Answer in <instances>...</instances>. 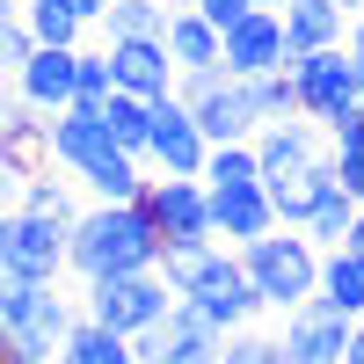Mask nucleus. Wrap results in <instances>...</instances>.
Masks as SVG:
<instances>
[{"instance_id":"1","label":"nucleus","mask_w":364,"mask_h":364,"mask_svg":"<svg viewBox=\"0 0 364 364\" xmlns=\"http://www.w3.org/2000/svg\"><path fill=\"white\" fill-rule=\"evenodd\" d=\"M44 161L51 168H66L87 204H139L146 197V161H132L124 146H109L102 132V109H87V102H66L58 117H44Z\"/></svg>"},{"instance_id":"2","label":"nucleus","mask_w":364,"mask_h":364,"mask_svg":"<svg viewBox=\"0 0 364 364\" xmlns=\"http://www.w3.org/2000/svg\"><path fill=\"white\" fill-rule=\"evenodd\" d=\"M154 277L182 299V306H197L219 336H233V328H255L262 299L248 291V277H240V255L226 248V240H197V248H161Z\"/></svg>"},{"instance_id":"3","label":"nucleus","mask_w":364,"mask_h":364,"mask_svg":"<svg viewBox=\"0 0 364 364\" xmlns=\"http://www.w3.org/2000/svg\"><path fill=\"white\" fill-rule=\"evenodd\" d=\"M161 262V233L146 219V204H80V219L66 226V269L87 277H132V269Z\"/></svg>"},{"instance_id":"4","label":"nucleus","mask_w":364,"mask_h":364,"mask_svg":"<svg viewBox=\"0 0 364 364\" xmlns=\"http://www.w3.org/2000/svg\"><path fill=\"white\" fill-rule=\"evenodd\" d=\"M240 277H248V291L262 299V314H291L306 306L314 284H321V248L299 226H269L262 240H240Z\"/></svg>"},{"instance_id":"5","label":"nucleus","mask_w":364,"mask_h":364,"mask_svg":"<svg viewBox=\"0 0 364 364\" xmlns=\"http://www.w3.org/2000/svg\"><path fill=\"white\" fill-rule=\"evenodd\" d=\"M73 299L58 284H37V277H0V328H8V357L15 364H51L58 357V336L73 328Z\"/></svg>"},{"instance_id":"6","label":"nucleus","mask_w":364,"mask_h":364,"mask_svg":"<svg viewBox=\"0 0 364 364\" xmlns=\"http://www.w3.org/2000/svg\"><path fill=\"white\" fill-rule=\"evenodd\" d=\"M175 102L197 117L204 146H233V139H255V102H248V80H233L226 66H197V73H175Z\"/></svg>"},{"instance_id":"7","label":"nucleus","mask_w":364,"mask_h":364,"mask_svg":"<svg viewBox=\"0 0 364 364\" xmlns=\"http://www.w3.org/2000/svg\"><path fill=\"white\" fill-rule=\"evenodd\" d=\"M175 291L154 277V269H132V277H87L80 284V314L117 328V336H146L154 321H168Z\"/></svg>"},{"instance_id":"8","label":"nucleus","mask_w":364,"mask_h":364,"mask_svg":"<svg viewBox=\"0 0 364 364\" xmlns=\"http://www.w3.org/2000/svg\"><path fill=\"white\" fill-rule=\"evenodd\" d=\"M0 277L58 284L66 277V226L37 219V211H0Z\"/></svg>"},{"instance_id":"9","label":"nucleus","mask_w":364,"mask_h":364,"mask_svg":"<svg viewBox=\"0 0 364 364\" xmlns=\"http://www.w3.org/2000/svg\"><path fill=\"white\" fill-rule=\"evenodd\" d=\"M146 219H154L161 248H197L211 240V219H204V182L197 175H146Z\"/></svg>"},{"instance_id":"10","label":"nucleus","mask_w":364,"mask_h":364,"mask_svg":"<svg viewBox=\"0 0 364 364\" xmlns=\"http://www.w3.org/2000/svg\"><path fill=\"white\" fill-rule=\"evenodd\" d=\"M219 328H211L197 306H168V321H154L146 328V336H132V357L139 364H219Z\"/></svg>"},{"instance_id":"11","label":"nucleus","mask_w":364,"mask_h":364,"mask_svg":"<svg viewBox=\"0 0 364 364\" xmlns=\"http://www.w3.org/2000/svg\"><path fill=\"white\" fill-rule=\"evenodd\" d=\"M291 87H299V117H314V124L328 132L343 109H357V66L336 51H306V58H291Z\"/></svg>"},{"instance_id":"12","label":"nucleus","mask_w":364,"mask_h":364,"mask_svg":"<svg viewBox=\"0 0 364 364\" xmlns=\"http://www.w3.org/2000/svg\"><path fill=\"white\" fill-rule=\"evenodd\" d=\"M219 66L233 80H255V73H284L291 51H284V22L277 8H248L233 29H219Z\"/></svg>"},{"instance_id":"13","label":"nucleus","mask_w":364,"mask_h":364,"mask_svg":"<svg viewBox=\"0 0 364 364\" xmlns=\"http://www.w3.org/2000/svg\"><path fill=\"white\" fill-rule=\"evenodd\" d=\"M102 58H109V95H139V102L175 95V58L161 37H117L102 44Z\"/></svg>"},{"instance_id":"14","label":"nucleus","mask_w":364,"mask_h":364,"mask_svg":"<svg viewBox=\"0 0 364 364\" xmlns=\"http://www.w3.org/2000/svg\"><path fill=\"white\" fill-rule=\"evenodd\" d=\"M204 132H197V117L182 109L175 95H161L154 102V124H146V154L139 161H154V175H197L204 168Z\"/></svg>"},{"instance_id":"15","label":"nucleus","mask_w":364,"mask_h":364,"mask_svg":"<svg viewBox=\"0 0 364 364\" xmlns=\"http://www.w3.org/2000/svg\"><path fill=\"white\" fill-rule=\"evenodd\" d=\"M204 219H211V240L240 248V240H262L277 226V211H269L262 182H233V190H204Z\"/></svg>"},{"instance_id":"16","label":"nucleus","mask_w":364,"mask_h":364,"mask_svg":"<svg viewBox=\"0 0 364 364\" xmlns=\"http://www.w3.org/2000/svg\"><path fill=\"white\" fill-rule=\"evenodd\" d=\"M321 154H328V132L314 124V117H284V124H262V132H255V168H262V182L306 175Z\"/></svg>"},{"instance_id":"17","label":"nucleus","mask_w":364,"mask_h":364,"mask_svg":"<svg viewBox=\"0 0 364 364\" xmlns=\"http://www.w3.org/2000/svg\"><path fill=\"white\" fill-rule=\"evenodd\" d=\"M343 343H350V321L321 314L314 299H306V306H291V314L277 321V350H284V364H343Z\"/></svg>"},{"instance_id":"18","label":"nucleus","mask_w":364,"mask_h":364,"mask_svg":"<svg viewBox=\"0 0 364 364\" xmlns=\"http://www.w3.org/2000/svg\"><path fill=\"white\" fill-rule=\"evenodd\" d=\"M8 80H15V95H22L29 109H37V117H58V109L73 102V51L37 44V51H29L22 66L8 73Z\"/></svg>"},{"instance_id":"19","label":"nucleus","mask_w":364,"mask_h":364,"mask_svg":"<svg viewBox=\"0 0 364 364\" xmlns=\"http://www.w3.org/2000/svg\"><path fill=\"white\" fill-rule=\"evenodd\" d=\"M277 22H284V51H291V58H306V51H336L343 29H350V15L336 8V0H284Z\"/></svg>"},{"instance_id":"20","label":"nucleus","mask_w":364,"mask_h":364,"mask_svg":"<svg viewBox=\"0 0 364 364\" xmlns=\"http://www.w3.org/2000/svg\"><path fill=\"white\" fill-rule=\"evenodd\" d=\"M161 44L175 58V73H197V66H219V29H211L190 0H168V22H161Z\"/></svg>"},{"instance_id":"21","label":"nucleus","mask_w":364,"mask_h":364,"mask_svg":"<svg viewBox=\"0 0 364 364\" xmlns=\"http://www.w3.org/2000/svg\"><path fill=\"white\" fill-rule=\"evenodd\" d=\"M314 306L336 314V321H364V262L343 248H321V284H314Z\"/></svg>"},{"instance_id":"22","label":"nucleus","mask_w":364,"mask_h":364,"mask_svg":"<svg viewBox=\"0 0 364 364\" xmlns=\"http://www.w3.org/2000/svg\"><path fill=\"white\" fill-rule=\"evenodd\" d=\"M269 190V211H277V226H306V211L328 197V190H343L336 182V168H328V154L306 168V175H277V182H262Z\"/></svg>"},{"instance_id":"23","label":"nucleus","mask_w":364,"mask_h":364,"mask_svg":"<svg viewBox=\"0 0 364 364\" xmlns=\"http://www.w3.org/2000/svg\"><path fill=\"white\" fill-rule=\"evenodd\" d=\"M51 364H139V357H132V336H117V328L73 314V328L58 336V357Z\"/></svg>"},{"instance_id":"24","label":"nucleus","mask_w":364,"mask_h":364,"mask_svg":"<svg viewBox=\"0 0 364 364\" xmlns=\"http://www.w3.org/2000/svg\"><path fill=\"white\" fill-rule=\"evenodd\" d=\"M328 168H336L343 197L364 211V109H343L336 124H328Z\"/></svg>"},{"instance_id":"25","label":"nucleus","mask_w":364,"mask_h":364,"mask_svg":"<svg viewBox=\"0 0 364 364\" xmlns=\"http://www.w3.org/2000/svg\"><path fill=\"white\" fill-rule=\"evenodd\" d=\"M161 22H168V0H109L102 8V44H117V37H161Z\"/></svg>"},{"instance_id":"26","label":"nucleus","mask_w":364,"mask_h":364,"mask_svg":"<svg viewBox=\"0 0 364 364\" xmlns=\"http://www.w3.org/2000/svg\"><path fill=\"white\" fill-rule=\"evenodd\" d=\"M197 182H204V190H233V182H262V168H255V139L211 146V154H204V168H197Z\"/></svg>"},{"instance_id":"27","label":"nucleus","mask_w":364,"mask_h":364,"mask_svg":"<svg viewBox=\"0 0 364 364\" xmlns=\"http://www.w3.org/2000/svg\"><path fill=\"white\" fill-rule=\"evenodd\" d=\"M146 124H154V102H139V95H109L102 102V132H109V146H124L132 161L146 154Z\"/></svg>"},{"instance_id":"28","label":"nucleus","mask_w":364,"mask_h":364,"mask_svg":"<svg viewBox=\"0 0 364 364\" xmlns=\"http://www.w3.org/2000/svg\"><path fill=\"white\" fill-rule=\"evenodd\" d=\"M22 22H29L37 44H58V51H80V37H87V29L66 15V0H22Z\"/></svg>"},{"instance_id":"29","label":"nucleus","mask_w":364,"mask_h":364,"mask_svg":"<svg viewBox=\"0 0 364 364\" xmlns=\"http://www.w3.org/2000/svg\"><path fill=\"white\" fill-rule=\"evenodd\" d=\"M248 102H255V124H284V117H299L291 66H284V73H255V80H248Z\"/></svg>"},{"instance_id":"30","label":"nucleus","mask_w":364,"mask_h":364,"mask_svg":"<svg viewBox=\"0 0 364 364\" xmlns=\"http://www.w3.org/2000/svg\"><path fill=\"white\" fill-rule=\"evenodd\" d=\"M22 211H37V219H58V226H73L80 219V204H73V182H51V168L29 175V190H22Z\"/></svg>"},{"instance_id":"31","label":"nucleus","mask_w":364,"mask_h":364,"mask_svg":"<svg viewBox=\"0 0 364 364\" xmlns=\"http://www.w3.org/2000/svg\"><path fill=\"white\" fill-rule=\"evenodd\" d=\"M350 219H357V204L343 197V190H328L314 211H306V226H299V233H306L314 240V248H343V233H350Z\"/></svg>"},{"instance_id":"32","label":"nucleus","mask_w":364,"mask_h":364,"mask_svg":"<svg viewBox=\"0 0 364 364\" xmlns=\"http://www.w3.org/2000/svg\"><path fill=\"white\" fill-rule=\"evenodd\" d=\"M37 139H44V117L29 109L22 95H0V146H8V154H29Z\"/></svg>"},{"instance_id":"33","label":"nucleus","mask_w":364,"mask_h":364,"mask_svg":"<svg viewBox=\"0 0 364 364\" xmlns=\"http://www.w3.org/2000/svg\"><path fill=\"white\" fill-rule=\"evenodd\" d=\"M73 102H87V109H102L109 102V58L102 51H73Z\"/></svg>"},{"instance_id":"34","label":"nucleus","mask_w":364,"mask_h":364,"mask_svg":"<svg viewBox=\"0 0 364 364\" xmlns=\"http://www.w3.org/2000/svg\"><path fill=\"white\" fill-rule=\"evenodd\" d=\"M219 364H284V350H277V336H262V328H233L219 343Z\"/></svg>"},{"instance_id":"35","label":"nucleus","mask_w":364,"mask_h":364,"mask_svg":"<svg viewBox=\"0 0 364 364\" xmlns=\"http://www.w3.org/2000/svg\"><path fill=\"white\" fill-rule=\"evenodd\" d=\"M29 154H8V146H0V211H22V190H29Z\"/></svg>"},{"instance_id":"36","label":"nucleus","mask_w":364,"mask_h":364,"mask_svg":"<svg viewBox=\"0 0 364 364\" xmlns=\"http://www.w3.org/2000/svg\"><path fill=\"white\" fill-rule=\"evenodd\" d=\"M29 51H37V37H29V22H22V15H15V22H0V73H15V66H22Z\"/></svg>"},{"instance_id":"37","label":"nucleus","mask_w":364,"mask_h":364,"mask_svg":"<svg viewBox=\"0 0 364 364\" xmlns=\"http://www.w3.org/2000/svg\"><path fill=\"white\" fill-rule=\"evenodd\" d=\"M190 8H197V15L211 22V29H233L240 15H248V8H255V0H190Z\"/></svg>"},{"instance_id":"38","label":"nucleus","mask_w":364,"mask_h":364,"mask_svg":"<svg viewBox=\"0 0 364 364\" xmlns=\"http://www.w3.org/2000/svg\"><path fill=\"white\" fill-rule=\"evenodd\" d=\"M102 8H109V0H66V15H73L80 29H95V22H102Z\"/></svg>"},{"instance_id":"39","label":"nucleus","mask_w":364,"mask_h":364,"mask_svg":"<svg viewBox=\"0 0 364 364\" xmlns=\"http://www.w3.org/2000/svg\"><path fill=\"white\" fill-rule=\"evenodd\" d=\"M343 255H357V262H364V211H357V219H350V233H343Z\"/></svg>"},{"instance_id":"40","label":"nucleus","mask_w":364,"mask_h":364,"mask_svg":"<svg viewBox=\"0 0 364 364\" xmlns=\"http://www.w3.org/2000/svg\"><path fill=\"white\" fill-rule=\"evenodd\" d=\"M343 364H364V321H350V343H343Z\"/></svg>"},{"instance_id":"41","label":"nucleus","mask_w":364,"mask_h":364,"mask_svg":"<svg viewBox=\"0 0 364 364\" xmlns=\"http://www.w3.org/2000/svg\"><path fill=\"white\" fill-rule=\"evenodd\" d=\"M22 15V0H0V22H15Z\"/></svg>"},{"instance_id":"42","label":"nucleus","mask_w":364,"mask_h":364,"mask_svg":"<svg viewBox=\"0 0 364 364\" xmlns=\"http://www.w3.org/2000/svg\"><path fill=\"white\" fill-rule=\"evenodd\" d=\"M336 8H343V15H364V0H336Z\"/></svg>"},{"instance_id":"43","label":"nucleus","mask_w":364,"mask_h":364,"mask_svg":"<svg viewBox=\"0 0 364 364\" xmlns=\"http://www.w3.org/2000/svg\"><path fill=\"white\" fill-rule=\"evenodd\" d=\"M0 364H15V357H8V328H0Z\"/></svg>"},{"instance_id":"44","label":"nucleus","mask_w":364,"mask_h":364,"mask_svg":"<svg viewBox=\"0 0 364 364\" xmlns=\"http://www.w3.org/2000/svg\"><path fill=\"white\" fill-rule=\"evenodd\" d=\"M255 8H284V0H255Z\"/></svg>"},{"instance_id":"45","label":"nucleus","mask_w":364,"mask_h":364,"mask_svg":"<svg viewBox=\"0 0 364 364\" xmlns=\"http://www.w3.org/2000/svg\"><path fill=\"white\" fill-rule=\"evenodd\" d=\"M0 80H8V73H0Z\"/></svg>"}]
</instances>
